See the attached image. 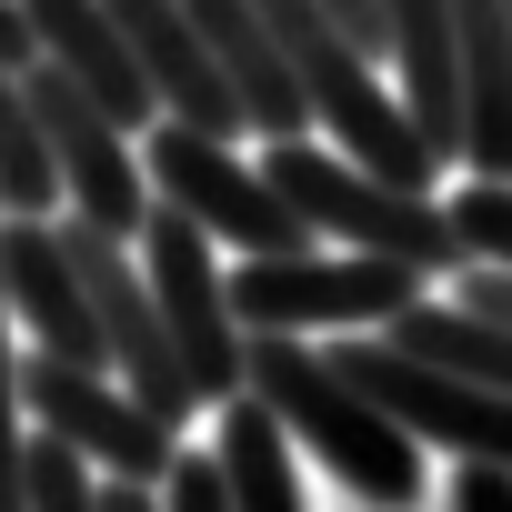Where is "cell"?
Segmentation results:
<instances>
[{
	"instance_id": "18",
	"label": "cell",
	"mask_w": 512,
	"mask_h": 512,
	"mask_svg": "<svg viewBox=\"0 0 512 512\" xmlns=\"http://www.w3.org/2000/svg\"><path fill=\"white\" fill-rule=\"evenodd\" d=\"M452 221H462V241H472V262H512V181H462L452 191Z\"/></svg>"
},
{
	"instance_id": "22",
	"label": "cell",
	"mask_w": 512,
	"mask_h": 512,
	"mask_svg": "<svg viewBox=\"0 0 512 512\" xmlns=\"http://www.w3.org/2000/svg\"><path fill=\"white\" fill-rule=\"evenodd\" d=\"M101 512H171V502H161V482H121V472H101Z\"/></svg>"
},
{
	"instance_id": "11",
	"label": "cell",
	"mask_w": 512,
	"mask_h": 512,
	"mask_svg": "<svg viewBox=\"0 0 512 512\" xmlns=\"http://www.w3.org/2000/svg\"><path fill=\"white\" fill-rule=\"evenodd\" d=\"M191 21L211 31V51H221V71H231L251 131H262V141H302V131H312V91H302V71L282 61L262 0H191Z\"/></svg>"
},
{
	"instance_id": "14",
	"label": "cell",
	"mask_w": 512,
	"mask_h": 512,
	"mask_svg": "<svg viewBox=\"0 0 512 512\" xmlns=\"http://www.w3.org/2000/svg\"><path fill=\"white\" fill-rule=\"evenodd\" d=\"M221 462H231L241 512H302V482H292V422H282L262 392H231V402H221Z\"/></svg>"
},
{
	"instance_id": "5",
	"label": "cell",
	"mask_w": 512,
	"mask_h": 512,
	"mask_svg": "<svg viewBox=\"0 0 512 512\" xmlns=\"http://www.w3.org/2000/svg\"><path fill=\"white\" fill-rule=\"evenodd\" d=\"M422 262H382V251H282V262H241L231 302L251 332H352V322H392L422 302Z\"/></svg>"
},
{
	"instance_id": "4",
	"label": "cell",
	"mask_w": 512,
	"mask_h": 512,
	"mask_svg": "<svg viewBox=\"0 0 512 512\" xmlns=\"http://www.w3.org/2000/svg\"><path fill=\"white\" fill-rule=\"evenodd\" d=\"M141 272H151V292H161V312H171V332H181V352H191L201 402L221 412L231 392H251V322H241V302H231V282H221V262H211V221H191L181 201H151V221H141Z\"/></svg>"
},
{
	"instance_id": "1",
	"label": "cell",
	"mask_w": 512,
	"mask_h": 512,
	"mask_svg": "<svg viewBox=\"0 0 512 512\" xmlns=\"http://www.w3.org/2000/svg\"><path fill=\"white\" fill-rule=\"evenodd\" d=\"M251 392L292 422V442H302L352 502H372V512H412V502H422V432L392 422V412H382L332 352H312L302 332H251Z\"/></svg>"
},
{
	"instance_id": "7",
	"label": "cell",
	"mask_w": 512,
	"mask_h": 512,
	"mask_svg": "<svg viewBox=\"0 0 512 512\" xmlns=\"http://www.w3.org/2000/svg\"><path fill=\"white\" fill-rule=\"evenodd\" d=\"M332 362H342L392 422H412L422 442H442V452H462V462H512V392H502V382L432 372V362H412L402 342H332Z\"/></svg>"
},
{
	"instance_id": "20",
	"label": "cell",
	"mask_w": 512,
	"mask_h": 512,
	"mask_svg": "<svg viewBox=\"0 0 512 512\" xmlns=\"http://www.w3.org/2000/svg\"><path fill=\"white\" fill-rule=\"evenodd\" d=\"M452 512H512V462H462L452 472Z\"/></svg>"
},
{
	"instance_id": "2",
	"label": "cell",
	"mask_w": 512,
	"mask_h": 512,
	"mask_svg": "<svg viewBox=\"0 0 512 512\" xmlns=\"http://www.w3.org/2000/svg\"><path fill=\"white\" fill-rule=\"evenodd\" d=\"M262 171L302 201V221L342 251H382V262H422V272H472V241L452 221V201L352 161V151H312V141H262Z\"/></svg>"
},
{
	"instance_id": "15",
	"label": "cell",
	"mask_w": 512,
	"mask_h": 512,
	"mask_svg": "<svg viewBox=\"0 0 512 512\" xmlns=\"http://www.w3.org/2000/svg\"><path fill=\"white\" fill-rule=\"evenodd\" d=\"M51 201H71V191H61L41 101L21 91V71H0V211H51Z\"/></svg>"
},
{
	"instance_id": "10",
	"label": "cell",
	"mask_w": 512,
	"mask_h": 512,
	"mask_svg": "<svg viewBox=\"0 0 512 512\" xmlns=\"http://www.w3.org/2000/svg\"><path fill=\"white\" fill-rule=\"evenodd\" d=\"M21 11H31V31H41V61H61L71 81H91L121 131H151V121H161V91H151L131 31L111 21V0H21Z\"/></svg>"
},
{
	"instance_id": "12",
	"label": "cell",
	"mask_w": 512,
	"mask_h": 512,
	"mask_svg": "<svg viewBox=\"0 0 512 512\" xmlns=\"http://www.w3.org/2000/svg\"><path fill=\"white\" fill-rule=\"evenodd\" d=\"M462 41V171L512 181V0H452Z\"/></svg>"
},
{
	"instance_id": "13",
	"label": "cell",
	"mask_w": 512,
	"mask_h": 512,
	"mask_svg": "<svg viewBox=\"0 0 512 512\" xmlns=\"http://www.w3.org/2000/svg\"><path fill=\"white\" fill-rule=\"evenodd\" d=\"M382 342H402L432 372H462V382H502L512 392V322H492L472 302H412V312L382 322Z\"/></svg>"
},
{
	"instance_id": "9",
	"label": "cell",
	"mask_w": 512,
	"mask_h": 512,
	"mask_svg": "<svg viewBox=\"0 0 512 512\" xmlns=\"http://www.w3.org/2000/svg\"><path fill=\"white\" fill-rule=\"evenodd\" d=\"M111 21L131 31V51H141V71L161 91V121H191V131H221V141L251 131V111H241L211 31L191 21V0H111Z\"/></svg>"
},
{
	"instance_id": "6",
	"label": "cell",
	"mask_w": 512,
	"mask_h": 512,
	"mask_svg": "<svg viewBox=\"0 0 512 512\" xmlns=\"http://www.w3.org/2000/svg\"><path fill=\"white\" fill-rule=\"evenodd\" d=\"M21 392H31V422L61 432L81 462H101V472H121V482H171L181 432H171L131 382H111V372H91V362H71V352H21Z\"/></svg>"
},
{
	"instance_id": "17",
	"label": "cell",
	"mask_w": 512,
	"mask_h": 512,
	"mask_svg": "<svg viewBox=\"0 0 512 512\" xmlns=\"http://www.w3.org/2000/svg\"><path fill=\"white\" fill-rule=\"evenodd\" d=\"M31 512H101V482L61 432H31Z\"/></svg>"
},
{
	"instance_id": "8",
	"label": "cell",
	"mask_w": 512,
	"mask_h": 512,
	"mask_svg": "<svg viewBox=\"0 0 512 512\" xmlns=\"http://www.w3.org/2000/svg\"><path fill=\"white\" fill-rule=\"evenodd\" d=\"M0 282H11V312H21L31 352H71V362L111 372V332H101L91 272L71 262L51 211H0Z\"/></svg>"
},
{
	"instance_id": "3",
	"label": "cell",
	"mask_w": 512,
	"mask_h": 512,
	"mask_svg": "<svg viewBox=\"0 0 512 512\" xmlns=\"http://www.w3.org/2000/svg\"><path fill=\"white\" fill-rule=\"evenodd\" d=\"M141 161L161 181V201H181L191 221H211V241H231L241 262H282V251H322V231L302 221V201L251 171L221 131H191V121H151L141 131Z\"/></svg>"
},
{
	"instance_id": "19",
	"label": "cell",
	"mask_w": 512,
	"mask_h": 512,
	"mask_svg": "<svg viewBox=\"0 0 512 512\" xmlns=\"http://www.w3.org/2000/svg\"><path fill=\"white\" fill-rule=\"evenodd\" d=\"M161 502H171V512H241V492H231V462H221V452H181V462H171V482H161Z\"/></svg>"
},
{
	"instance_id": "21",
	"label": "cell",
	"mask_w": 512,
	"mask_h": 512,
	"mask_svg": "<svg viewBox=\"0 0 512 512\" xmlns=\"http://www.w3.org/2000/svg\"><path fill=\"white\" fill-rule=\"evenodd\" d=\"M41 61V31H31V11L21 0H0V71H31Z\"/></svg>"
},
{
	"instance_id": "16",
	"label": "cell",
	"mask_w": 512,
	"mask_h": 512,
	"mask_svg": "<svg viewBox=\"0 0 512 512\" xmlns=\"http://www.w3.org/2000/svg\"><path fill=\"white\" fill-rule=\"evenodd\" d=\"M21 352H11V282H0V512H31V432H21Z\"/></svg>"
}]
</instances>
